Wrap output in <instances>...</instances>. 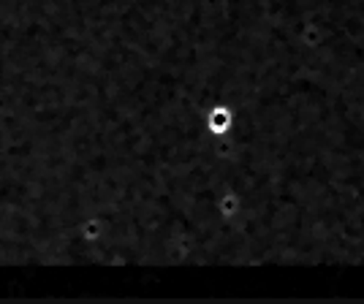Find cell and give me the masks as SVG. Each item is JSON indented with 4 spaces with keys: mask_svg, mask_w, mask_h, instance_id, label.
Listing matches in <instances>:
<instances>
[{
    "mask_svg": "<svg viewBox=\"0 0 364 304\" xmlns=\"http://www.w3.org/2000/svg\"><path fill=\"white\" fill-rule=\"evenodd\" d=\"M226 122H228V114L218 109V112H215V117H213V128L215 131H223V125H226Z\"/></svg>",
    "mask_w": 364,
    "mask_h": 304,
    "instance_id": "6da1fadb",
    "label": "cell"
}]
</instances>
